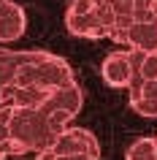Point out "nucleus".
Returning a JSON list of instances; mask_svg holds the SVG:
<instances>
[{
	"label": "nucleus",
	"mask_w": 157,
	"mask_h": 160,
	"mask_svg": "<svg viewBox=\"0 0 157 160\" xmlns=\"http://www.w3.org/2000/svg\"><path fill=\"white\" fill-rule=\"evenodd\" d=\"M76 76L68 60L52 54L46 49H25V60L17 73V90H57V87L73 84ZM14 98V95H11ZM11 103V101H8Z\"/></svg>",
	"instance_id": "2"
},
{
	"label": "nucleus",
	"mask_w": 157,
	"mask_h": 160,
	"mask_svg": "<svg viewBox=\"0 0 157 160\" xmlns=\"http://www.w3.org/2000/svg\"><path fill=\"white\" fill-rule=\"evenodd\" d=\"M22 60H25V49L0 46V106H6L17 90V73L22 68Z\"/></svg>",
	"instance_id": "7"
},
{
	"label": "nucleus",
	"mask_w": 157,
	"mask_h": 160,
	"mask_svg": "<svg viewBox=\"0 0 157 160\" xmlns=\"http://www.w3.org/2000/svg\"><path fill=\"white\" fill-rule=\"evenodd\" d=\"M111 41L119 49H135V52H146V54L157 52V14L116 30L111 35Z\"/></svg>",
	"instance_id": "5"
},
{
	"label": "nucleus",
	"mask_w": 157,
	"mask_h": 160,
	"mask_svg": "<svg viewBox=\"0 0 157 160\" xmlns=\"http://www.w3.org/2000/svg\"><path fill=\"white\" fill-rule=\"evenodd\" d=\"M135 52V49H133ZM144 82H157V52H135V76Z\"/></svg>",
	"instance_id": "11"
},
{
	"label": "nucleus",
	"mask_w": 157,
	"mask_h": 160,
	"mask_svg": "<svg viewBox=\"0 0 157 160\" xmlns=\"http://www.w3.org/2000/svg\"><path fill=\"white\" fill-rule=\"evenodd\" d=\"M135 76V52L133 49H114L108 52L103 65H100V79L114 90H127Z\"/></svg>",
	"instance_id": "6"
},
{
	"label": "nucleus",
	"mask_w": 157,
	"mask_h": 160,
	"mask_svg": "<svg viewBox=\"0 0 157 160\" xmlns=\"http://www.w3.org/2000/svg\"><path fill=\"white\" fill-rule=\"evenodd\" d=\"M0 160H6V155H3V152H0Z\"/></svg>",
	"instance_id": "14"
},
{
	"label": "nucleus",
	"mask_w": 157,
	"mask_h": 160,
	"mask_svg": "<svg viewBox=\"0 0 157 160\" xmlns=\"http://www.w3.org/2000/svg\"><path fill=\"white\" fill-rule=\"evenodd\" d=\"M155 147H157V136H155Z\"/></svg>",
	"instance_id": "15"
},
{
	"label": "nucleus",
	"mask_w": 157,
	"mask_h": 160,
	"mask_svg": "<svg viewBox=\"0 0 157 160\" xmlns=\"http://www.w3.org/2000/svg\"><path fill=\"white\" fill-rule=\"evenodd\" d=\"M116 6V30L133 25V22H141L146 17H155L157 14V0H114Z\"/></svg>",
	"instance_id": "10"
},
{
	"label": "nucleus",
	"mask_w": 157,
	"mask_h": 160,
	"mask_svg": "<svg viewBox=\"0 0 157 160\" xmlns=\"http://www.w3.org/2000/svg\"><path fill=\"white\" fill-rule=\"evenodd\" d=\"M27 14L14 0H0V43H14L25 35Z\"/></svg>",
	"instance_id": "8"
},
{
	"label": "nucleus",
	"mask_w": 157,
	"mask_h": 160,
	"mask_svg": "<svg viewBox=\"0 0 157 160\" xmlns=\"http://www.w3.org/2000/svg\"><path fill=\"white\" fill-rule=\"evenodd\" d=\"M35 160H46V158H43V155H38V158H35Z\"/></svg>",
	"instance_id": "13"
},
{
	"label": "nucleus",
	"mask_w": 157,
	"mask_h": 160,
	"mask_svg": "<svg viewBox=\"0 0 157 160\" xmlns=\"http://www.w3.org/2000/svg\"><path fill=\"white\" fill-rule=\"evenodd\" d=\"M127 103L141 117H157V82L133 79V84L127 87Z\"/></svg>",
	"instance_id": "9"
},
{
	"label": "nucleus",
	"mask_w": 157,
	"mask_h": 160,
	"mask_svg": "<svg viewBox=\"0 0 157 160\" xmlns=\"http://www.w3.org/2000/svg\"><path fill=\"white\" fill-rule=\"evenodd\" d=\"M125 160H157V147H155V138L149 136H141L127 147L125 152Z\"/></svg>",
	"instance_id": "12"
},
{
	"label": "nucleus",
	"mask_w": 157,
	"mask_h": 160,
	"mask_svg": "<svg viewBox=\"0 0 157 160\" xmlns=\"http://www.w3.org/2000/svg\"><path fill=\"white\" fill-rule=\"evenodd\" d=\"M65 27L76 38H111L116 27L114 0H71L65 11Z\"/></svg>",
	"instance_id": "3"
},
{
	"label": "nucleus",
	"mask_w": 157,
	"mask_h": 160,
	"mask_svg": "<svg viewBox=\"0 0 157 160\" xmlns=\"http://www.w3.org/2000/svg\"><path fill=\"white\" fill-rule=\"evenodd\" d=\"M84 106V92L79 82L57 87L38 106H6L8 122V144L14 155H43L60 138L62 130L71 128L73 117Z\"/></svg>",
	"instance_id": "1"
},
{
	"label": "nucleus",
	"mask_w": 157,
	"mask_h": 160,
	"mask_svg": "<svg viewBox=\"0 0 157 160\" xmlns=\"http://www.w3.org/2000/svg\"><path fill=\"white\" fill-rule=\"evenodd\" d=\"M46 160H100V141L87 128H68L60 138L52 144V149L43 152Z\"/></svg>",
	"instance_id": "4"
}]
</instances>
